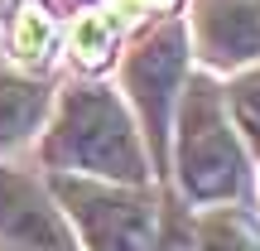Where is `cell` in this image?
Returning a JSON list of instances; mask_svg holds the SVG:
<instances>
[{"instance_id":"cell-11","label":"cell","mask_w":260,"mask_h":251,"mask_svg":"<svg viewBox=\"0 0 260 251\" xmlns=\"http://www.w3.org/2000/svg\"><path fill=\"white\" fill-rule=\"evenodd\" d=\"M116 48V19L102 15V10H87L82 19L73 24V53L82 68H106Z\"/></svg>"},{"instance_id":"cell-5","label":"cell","mask_w":260,"mask_h":251,"mask_svg":"<svg viewBox=\"0 0 260 251\" xmlns=\"http://www.w3.org/2000/svg\"><path fill=\"white\" fill-rule=\"evenodd\" d=\"M188 48H198V58L212 73L260 63V0H193Z\"/></svg>"},{"instance_id":"cell-12","label":"cell","mask_w":260,"mask_h":251,"mask_svg":"<svg viewBox=\"0 0 260 251\" xmlns=\"http://www.w3.org/2000/svg\"><path fill=\"white\" fill-rule=\"evenodd\" d=\"M154 251H198L193 217H188L183 208H169V213H159V237H154Z\"/></svg>"},{"instance_id":"cell-13","label":"cell","mask_w":260,"mask_h":251,"mask_svg":"<svg viewBox=\"0 0 260 251\" xmlns=\"http://www.w3.org/2000/svg\"><path fill=\"white\" fill-rule=\"evenodd\" d=\"M178 0H116V10H125V15H149V10H174Z\"/></svg>"},{"instance_id":"cell-4","label":"cell","mask_w":260,"mask_h":251,"mask_svg":"<svg viewBox=\"0 0 260 251\" xmlns=\"http://www.w3.org/2000/svg\"><path fill=\"white\" fill-rule=\"evenodd\" d=\"M53 198L68 208L87 251H154L159 208L145 184H111L53 169Z\"/></svg>"},{"instance_id":"cell-9","label":"cell","mask_w":260,"mask_h":251,"mask_svg":"<svg viewBox=\"0 0 260 251\" xmlns=\"http://www.w3.org/2000/svg\"><path fill=\"white\" fill-rule=\"evenodd\" d=\"M53 44H58L53 15H48L39 0H24V5L15 10V24H10V48H15V58L34 68V63H44V58L53 53Z\"/></svg>"},{"instance_id":"cell-3","label":"cell","mask_w":260,"mask_h":251,"mask_svg":"<svg viewBox=\"0 0 260 251\" xmlns=\"http://www.w3.org/2000/svg\"><path fill=\"white\" fill-rule=\"evenodd\" d=\"M183 82H188V24H178L169 15L154 29H145L135 39V48L125 53V92L135 102V111H140L154 169H169L174 111H178Z\"/></svg>"},{"instance_id":"cell-8","label":"cell","mask_w":260,"mask_h":251,"mask_svg":"<svg viewBox=\"0 0 260 251\" xmlns=\"http://www.w3.org/2000/svg\"><path fill=\"white\" fill-rule=\"evenodd\" d=\"M198 251H260V222L236 203H207L203 217H193Z\"/></svg>"},{"instance_id":"cell-2","label":"cell","mask_w":260,"mask_h":251,"mask_svg":"<svg viewBox=\"0 0 260 251\" xmlns=\"http://www.w3.org/2000/svg\"><path fill=\"white\" fill-rule=\"evenodd\" d=\"M44 159L63 174L111 179V184H145L149 159L145 140L130 121L125 102L106 87H68L58 102V121L44 140Z\"/></svg>"},{"instance_id":"cell-10","label":"cell","mask_w":260,"mask_h":251,"mask_svg":"<svg viewBox=\"0 0 260 251\" xmlns=\"http://www.w3.org/2000/svg\"><path fill=\"white\" fill-rule=\"evenodd\" d=\"M222 92H226V111H232L236 130H241L246 150L260 159V63L236 68V73H232V82H226Z\"/></svg>"},{"instance_id":"cell-6","label":"cell","mask_w":260,"mask_h":251,"mask_svg":"<svg viewBox=\"0 0 260 251\" xmlns=\"http://www.w3.org/2000/svg\"><path fill=\"white\" fill-rule=\"evenodd\" d=\"M0 251H77L63 213L10 169H0Z\"/></svg>"},{"instance_id":"cell-7","label":"cell","mask_w":260,"mask_h":251,"mask_svg":"<svg viewBox=\"0 0 260 251\" xmlns=\"http://www.w3.org/2000/svg\"><path fill=\"white\" fill-rule=\"evenodd\" d=\"M48 102L53 97H48L44 82H34V77H24V73L0 63V150H10V145L34 135L48 116Z\"/></svg>"},{"instance_id":"cell-1","label":"cell","mask_w":260,"mask_h":251,"mask_svg":"<svg viewBox=\"0 0 260 251\" xmlns=\"http://www.w3.org/2000/svg\"><path fill=\"white\" fill-rule=\"evenodd\" d=\"M169 169L178 174L183 193L193 203H236L251 184V155L226 111V92L212 82V73H193L178 92L174 111V145Z\"/></svg>"}]
</instances>
